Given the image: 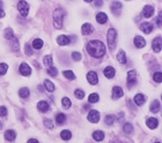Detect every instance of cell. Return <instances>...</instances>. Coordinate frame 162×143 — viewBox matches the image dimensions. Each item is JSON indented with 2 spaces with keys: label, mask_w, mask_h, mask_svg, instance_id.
<instances>
[{
  "label": "cell",
  "mask_w": 162,
  "mask_h": 143,
  "mask_svg": "<svg viewBox=\"0 0 162 143\" xmlns=\"http://www.w3.org/2000/svg\"><path fill=\"white\" fill-rule=\"evenodd\" d=\"M27 143H39V142L37 141L36 139H30V140H28V142Z\"/></svg>",
  "instance_id": "49"
},
{
  "label": "cell",
  "mask_w": 162,
  "mask_h": 143,
  "mask_svg": "<svg viewBox=\"0 0 162 143\" xmlns=\"http://www.w3.org/2000/svg\"><path fill=\"white\" fill-rule=\"evenodd\" d=\"M115 117L112 115V114H109V115H107L105 117V119H104V121H105V124L108 125V126H112L114 125V122H115Z\"/></svg>",
  "instance_id": "37"
},
{
  "label": "cell",
  "mask_w": 162,
  "mask_h": 143,
  "mask_svg": "<svg viewBox=\"0 0 162 143\" xmlns=\"http://www.w3.org/2000/svg\"><path fill=\"white\" fill-rule=\"evenodd\" d=\"M57 43L61 46L67 45V44H71V38L67 37L66 35H60V36L57 37Z\"/></svg>",
  "instance_id": "17"
},
{
  "label": "cell",
  "mask_w": 162,
  "mask_h": 143,
  "mask_svg": "<svg viewBox=\"0 0 162 143\" xmlns=\"http://www.w3.org/2000/svg\"><path fill=\"white\" fill-rule=\"evenodd\" d=\"M152 49L155 53H160L161 52V49H162V39L160 36L155 37L152 42Z\"/></svg>",
  "instance_id": "6"
},
{
  "label": "cell",
  "mask_w": 162,
  "mask_h": 143,
  "mask_svg": "<svg viewBox=\"0 0 162 143\" xmlns=\"http://www.w3.org/2000/svg\"><path fill=\"white\" fill-rule=\"evenodd\" d=\"M43 124H44V126L48 129H52L53 128V122L51 121V119H44L43 120Z\"/></svg>",
  "instance_id": "43"
},
{
  "label": "cell",
  "mask_w": 162,
  "mask_h": 143,
  "mask_svg": "<svg viewBox=\"0 0 162 143\" xmlns=\"http://www.w3.org/2000/svg\"><path fill=\"white\" fill-rule=\"evenodd\" d=\"M122 8H123V5H122L119 1H114L110 6V9H111V12H112V14H115V15H117V16L120 15Z\"/></svg>",
  "instance_id": "8"
},
{
  "label": "cell",
  "mask_w": 162,
  "mask_h": 143,
  "mask_svg": "<svg viewBox=\"0 0 162 143\" xmlns=\"http://www.w3.org/2000/svg\"><path fill=\"white\" fill-rule=\"evenodd\" d=\"M96 21L100 24H104L108 21V15L105 13H103V12H100V13L96 14Z\"/></svg>",
  "instance_id": "22"
},
{
  "label": "cell",
  "mask_w": 162,
  "mask_h": 143,
  "mask_svg": "<svg viewBox=\"0 0 162 143\" xmlns=\"http://www.w3.org/2000/svg\"><path fill=\"white\" fill-rule=\"evenodd\" d=\"M65 121H66V115L64 113H58L56 115V122H57V125H63V124H65Z\"/></svg>",
  "instance_id": "28"
},
{
  "label": "cell",
  "mask_w": 162,
  "mask_h": 143,
  "mask_svg": "<svg viewBox=\"0 0 162 143\" xmlns=\"http://www.w3.org/2000/svg\"><path fill=\"white\" fill-rule=\"evenodd\" d=\"M43 62L46 67H52V64H53V59H52L51 54H48L43 58Z\"/></svg>",
  "instance_id": "32"
},
{
  "label": "cell",
  "mask_w": 162,
  "mask_h": 143,
  "mask_svg": "<svg viewBox=\"0 0 162 143\" xmlns=\"http://www.w3.org/2000/svg\"><path fill=\"white\" fill-rule=\"evenodd\" d=\"M63 74H64V76L66 77L67 80H71V81L75 80V75H74V73L72 70H64Z\"/></svg>",
  "instance_id": "35"
},
{
  "label": "cell",
  "mask_w": 162,
  "mask_h": 143,
  "mask_svg": "<svg viewBox=\"0 0 162 143\" xmlns=\"http://www.w3.org/2000/svg\"><path fill=\"white\" fill-rule=\"evenodd\" d=\"M156 24L159 25V27H161L162 25V12L159 13V15L156 17Z\"/></svg>",
  "instance_id": "46"
},
{
  "label": "cell",
  "mask_w": 162,
  "mask_h": 143,
  "mask_svg": "<svg viewBox=\"0 0 162 143\" xmlns=\"http://www.w3.org/2000/svg\"><path fill=\"white\" fill-rule=\"evenodd\" d=\"M37 109H38V111L42 113H45L49 111V109H50V106L49 104L45 102V100H39L38 103H37Z\"/></svg>",
  "instance_id": "16"
},
{
  "label": "cell",
  "mask_w": 162,
  "mask_h": 143,
  "mask_svg": "<svg viewBox=\"0 0 162 143\" xmlns=\"http://www.w3.org/2000/svg\"><path fill=\"white\" fill-rule=\"evenodd\" d=\"M7 107L6 106H0V117H6L7 115Z\"/></svg>",
  "instance_id": "45"
},
{
  "label": "cell",
  "mask_w": 162,
  "mask_h": 143,
  "mask_svg": "<svg viewBox=\"0 0 162 143\" xmlns=\"http://www.w3.org/2000/svg\"><path fill=\"white\" fill-rule=\"evenodd\" d=\"M4 136H5V139H6L7 141H9V142H13L15 139H16V132H15V130H13V129H8V130H6V132H5Z\"/></svg>",
  "instance_id": "19"
},
{
  "label": "cell",
  "mask_w": 162,
  "mask_h": 143,
  "mask_svg": "<svg viewBox=\"0 0 162 143\" xmlns=\"http://www.w3.org/2000/svg\"><path fill=\"white\" fill-rule=\"evenodd\" d=\"M133 43H134L136 47H138V49H142V47H145V45H146V40L144 39V37H141V36H136L134 39H133Z\"/></svg>",
  "instance_id": "13"
},
{
  "label": "cell",
  "mask_w": 162,
  "mask_h": 143,
  "mask_svg": "<svg viewBox=\"0 0 162 143\" xmlns=\"http://www.w3.org/2000/svg\"><path fill=\"white\" fill-rule=\"evenodd\" d=\"M2 7V1H1V0H0V8Z\"/></svg>",
  "instance_id": "54"
},
{
  "label": "cell",
  "mask_w": 162,
  "mask_h": 143,
  "mask_svg": "<svg viewBox=\"0 0 162 143\" xmlns=\"http://www.w3.org/2000/svg\"><path fill=\"white\" fill-rule=\"evenodd\" d=\"M7 69H8V65H7V64H4V62H1V64H0V76L5 75V74L7 73Z\"/></svg>",
  "instance_id": "39"
},
{
  "label": "cell",
  "mask_w": 162,
  "mask_h": 143,
  "mask_svg": "<svg viewBox=\"0 0 162 143\" xmlns=\"http://www.w3.org/2000/svg\"><path fill=\"white\" fill-rule=\"evenodd\" d=\"M1 128H2V122L0 121V129H1Z\"/></svg>",
  "instance_id": "55"
},
{
  "label": "cell",
  "mask_w": 162,
  "mask_h": 143,
  "mask_svg": "<svg viewBox=\"0 0 162 143\" xmlns=\"http://www.w3.org/2000/svg\"><path fill=\"white\" fill-rule=\"evenodd\" d=\"M139 29L144 34H146V35H148V34H151L152 31H153V29H154V27H153V24L152 23H149V22H144V23H141L139 25Z\"/></svg>",
  "instance_id": "11"
},
{
  "label": "cell",
  "mask_w": 162,
  "mask_h": 143,
  "mask_svg": "<svg viewBox=\"0 0 162 143\" xmlns=\"http://www.w3.org/2000/svg\"><path fill=\"white\" fill-rule=\"evenodd\" d=\"M146 126L149 129H155V128L159 126V120L156 118H148L146 120Z\"/></svg>",
  "instance_id": "21"
},
{
  "label": "cell",
  "mask_w": 162,
  "mask_h": 143,
  "mask_svg": "<svg viewBox=\"0 0 162 143\" xmlns=\"http://www.w3.org/2000/svg\"><path fill=\"white\" fill-rule=\"evenodd\" d=\"M86 50H87V52L89 53L90 57H93V58H102L104 55V53H105V45L101 40L94 39V40H90V42L87 43Z\"/></svg>",
  "instance_id": "1"
},
{
  "label": "cell",
  "mask_w": 162,
  "mask_h": 143,
  "mask_svg": "<svg viewBox=\"0 0 162 143\" xmlns=\"http://www.w3.org/2000/svg\"><path fill=\"white\" fill-rule=\"evenodd\" d=\"M71 137H72V133L70 132V130H61L60 132V139L61 140H64V141H68V140H71Z\"/></svg>",
  "instance_id": "26"
},
{
  "label": "cell",
  "mask_w": 162,
  "mask_h": 143,
  "mask_svg": "<svg viewBox=\"0 0 162 143\" xmlns=\"http://www.w3.org/2000/svg\"><path fill=\"white\" fill-rule=\"evenodd\" d=\"M72 59H73L74 61H80L81 59H82V55H81L80 52L74 51V52H72Z\"/></svg>",
  "instance_id": "42"
},
{
  "label": "cell",
  "mask_w": 162,
  "mask_h": 143,
  "mask_svg": "<svg viewBox=\"0 0 162 143\" xmlns=\"http://www.w3.org/2000/svg\"><path fill=\"white\" fill-rule=\"evenodd\" d=\"M93 31H94V28H93V25H92L90 23H85V24L82 25V28H81V32H82V35H85V36L90 35Z\"/></svg>",
  "instance_id": "18"
},
{
  "label": "cell",
  "mask_w": 162,
  "mask_h": 143,
  "mask_svg": "<svg viewBox=\"0 0 162 143\" xmlns=\"http://www.w3.org/2000/svg\"><path fill=\"white\" fill-rule=\"evenodd\" d=\"M19 72H20V74L23 76H29L31 74V68L29 67V65L27 64V62H22L21 65H20V67H19Z\"/></svg>",
  "instance_id": "10"
},
{
  "label": "cell",
  "mask_w": 162,
  "mask_h": 143,
  "mask_svg": "<svg viewBox=\"0 0 162 143\" xmlns=\"http://www.w3.org/2000/svg\"><path fill=\"white\" fill-rule=\"evenodd\" d=\"M133 130H134V128H133L132 124L126 122V124L123 125V132H124L125 134H131V133H133Z\"/></svg>",
  "instance_id": "29"
},
{
  "label": "cell",
  "mask_w": 162,
  "mask_h": 143,
  "mask_svg": "<svg viewBox=\"0 0 162 143\" xmlns=\"http://www.w3.org/2000/svg\"><path fill=\"white\" fill-rule=\"evenodd\" d=\"M154 12H155L154 6H152V5H146V6H144L141 15L144 16V17H147L148 19V17H152V16H153Z\"/></svg>",
  "instance_id": "9"
},
{
  "label": "cell",
  "mask_w": 162,
  "mask_h": 143,
  "mask_svg": "<svg viewBox=\"0 0 162 143\" xmlns=\"http://www.w3.org/2000/svg\"><path fill=\"white\" fill-rule=\"evenodd\" d=\"M127 87L132 88L133 85L137 83V72L134 69H131L127 72Z\"/></svg>",
  "instance_id": "5"
},
{
  "label": "cell",
  "mask_w": 162,
  "mask_h": 143,
  "mask_svg": "<svg viewBox=\"0 0 162 143\" xmlns=\"http://www.w3.org/2000/svg\"><path fill=\"white\" fill-rule=\"evenodd\" d=\"M74 96L78 98V99H83L85 92H83V90H81V89H76V90L74 91Z\"/></svg>",
  "instance_id": "40"
},
{
  "label": "cell",
  "mask_w": 162,
  "mask_h": 143,
  "mask_svg": "<svg viewBox=\"0 0 162 143\" xmlns=\"http://www.w3.org/2000/svg\"><path fill=\"white\" fill-rule=\"evenodd\" d=\"M17 9H19L20 14L23 17H26V16L28 15V13H29V5H28V2L24 1V0H20L17 2Z\"/></svg>",
  "instance_id": "4"
},
{
  "label": "cell",
  "mask_w": 162,
  "mask_h": 143,
  "mask_svg": "<svg viewBox=\"0 0 162 143\" xmlns=\"http://www.w3.org/2000/svg\"><path fill=\"white\" fill-rule=\"evenodd\" d=\"M38 89H39V91H43V87L42 85H38Z\"/></svg>",
  "instance_id": "52"
},
{
  "label": "cell",
  "mask_w": 162,
  "mask_h": 143,
  "mask_svg": "<svg viewBox=\"0 0 162 143\" xmlns=\"http://www.w3.org/2000/svg\"><path fill=\"white\" fill-rule=\"evenodd\" d=\"M117 60L119 64H126V54L123 50H119V52L117 53Z\"/></svg>",
  "instance_id": "25"
},
{
  "label": "cell",
  "mask_w": 162,
  "mask_h": 143,
  "mask_svg": "<svg viewBox=\"0 0 162 143\" xmlns=\"http://www.w3.org/2000/svg\"><path fill=\"white\" fill-rule=\"evenodd\" d=\"M107 42H108V46L110 50H114L116 46V42H117V31L114 28H110L108 32H107Z\"/></svg>",
  "instance_id": "3"
},
{
  "label": "cell",
  "mask_w": 162,
  "mask_h": 143,
  "mask_svg": "<svg viewBox=\"0 0 162 143\" xmlns=\"http://www.w3.org/2000/svg\"><path fill=\"white\" fill-rule=\"evenodd\" d=\"M124 96V91L120 87H114L112 88V99H118V98Z\"/></svg>",
  "instance_id": "14"
},
{
  "label": "cell",
  "mask_w": 162,
  "mask_h": 143,
  "mask_svg": "<svg viewBox=\"0 0 162 143\" xmlns=\"http://www.w3.org/2000/svg\"><path fill=\"white\" fill-rule=\"evenodd\" d=\"M64 16H65V10L63 8H57L53 12V24L57 29L63 28V21H64Z\"/></svg>",
  "instance_id": "2"
},
{
  "label": "cell",
  "mask_w": 162,
  "mask_h": 143,
  "mask_svg": "<svg viewBox=\"0 0 162 143\" xmlns=\"http://www.w3.org/2000/svg\"><path fill=\"white\" fill-rule=\"evenodd\" d=\"M133 100H134V103H136L138 106H142L145 103H146V97H145L142 94H138V95L134 96Z\"/></svg>",
  "instance_id": "20"
},
{
  "label": "cell",
  "mask_w": 162,
  "mask_h": 143,
  "mask_svg": "<svg viewBox=\"0 0 162 143\" xmlns=\"http://www.w3.org/2000/svg\"><path fill=\"white\" fill-rule=\"evenodd\" d=\"M19 95H20V97L21 98H28L30 96V90L27 88V87L21 88V89L19 90Z\"/></svg>",
  "instance_id": "30"
},
{
  "label": "cell",
  "mask_w": 162,
  "mask_h": 143,
  "mask_svg": "<svg viewBox=\"0 0 162 143\" xmlns=\"http://www.w3.org/2000/svg\"><path fill=\"white\" fill-rule=\"evenodd\" d=\"M83 1H85V2H92L93 0H83Z\"/></svg>",
  "instance_id": "53"
},
{
  "label": "cell",
  "mask_w": 162,
  "mask_h": 143,
  "mask_svg": "<svg viewBox=\"0 0 162 143\" xmlns=\"http://www.w3.org/2000/svg\"><path fill=\"white\" fill-rule=\"evenodd\" d=\"M160 109H161V106H160V102L157 100V99H155L152 102V104L149 106V110H151V112L153 113H157L160 111Z\"/></svg>",
  "instance_id": "23"
},
{
  "label": "cell",
  "mask_w": 162,
  "mask_h": 143,
  "mask_svg": "<svg viewBox=\"0 0 162 143\" xmlns=\"http://www.w3.org/2000/svg\"><path fill=\"white\" fill-rule=\"evenodd\" d=\"M94 4H95L96 7H102V5H103V0H94Z\"/></svg>",
  "instance_id": "48"
},
{
  "label": "cell",
  "mask_w": 162,
  "mask_h": 143,
  "mask_svg": "<svg viewBox=\"0 0 162 143\" xmlns=\"http://www.w3.org/2000/svg\"><path fill=\"white\" fill-rule=\"evenodd\" d=\"M24 50H26V54H27V55H31V54H33V51H31V47H30L29 44H26Z\"/></svg>",
  "instance_id": "47"
},
{
  "label": "cell",
  "mask_w": 162,
  "mask_h": 143,
  "mask_svg": "<svg viewBox=\"0 0 162 143\" xmlns=\"http://www.w3.org/2000/svg\"><path fill=\"white\" fill-rule=\"evenodd\" d=\"M155 143H160V142H155Z\"/></svg>",
  "instance_id": "56"
},
{
  "label": "cell",
  "mask_w": 162,
  "mask_h": 143,
  "mask_svg": "<svg viewBox=\"0 0 162 143\" xmlns=\"http://www.w3.org/2000/svg\"><path fill=\"white\" fill-rule=\"evenodd\" d=\"M104 133L102 130H95L94 133H93V139L97 141V142H101V141H103L104 140Z\"/></svg>",
  "instance_id": "24"
},
{
  "label": "cell",
  "mask_w": 162,
  "mask_h": 143,
  "mask_svg": "<svg viewBox=\"0 0 162 143\" xmlns=\"http://www.w3.org/2000/svg\"><path fill=\"white\" fill-rule=\"evenodd\" d=\"M100 100V96L97 95V94H90L89 95V97H88V102L89 103H97Z\"/></svg>",
  "instance_id": "36"
},
{
  "label": "cell",
  "mask_w": 162,
  "mask_h": 143,
  "mask_svg": "<svg viewBox=\"0 0 162 143\" xmlns=\"http://www.w3.org/2000/svg\"><path fill=\"white\" fill-rule=\"evenodd\" d=\"M103 74H104V76H105L107 79H112V77H115V75H116V70H115V68H114V67L108 66V67L104 68Z\"/></svg>",
  "instance_id": "15"
},
{
  "label": "cell",
  "mask_w": 162,
  "mask_h": 143,
  "mask_svg": "<svg viewBox=\"0 0 162 143\" xmlns=\"http://www.w3.org/2000/svg\"><path fill=\"white\" fill-rule=\"evenodd\" d=\"M4 37L6 38V39H13L14 38V31L12 28H7V29H5L4 31Z\"/></svg>",
  "instance_id": "31"
},
{
  "label": "cell",
  "mask_w": 162,
  "mask_h": 143,
  "mask_svg": "<svg viewBox=\"0 0 162 143\" xmlns=\"http://www.w3.org/2000/svg\"><path fill=\"white\" fill-rule=\"evenodd\" d=\"M5 15H6V14H5L4 9H2V8H0V19H1V17H4Z\"/></svg>",
  "instance_id": "50"
},
{
  "label": "cell",
  "mask_w": 162,
  "mask_h": 143,
  "mask_svg": "<svg viewBox=\"0 0 162 143\" xmlns=\"http://www.w3.org/2000/svg\"><path fill=\"white\" fill-rule=\"evenodd\" d=\"M43 44H44V42L42 39H39V38H36V39L33 40V47L36 49V50H41L43 47Z\"/></svg>",
  "instance_id": "27"
},
{
  "label": "cell",
  "mask_w": 162,
  "mask_h": 143,
  "mask_svg": "<svg viewBox=\"0 0 162 143\" xmlns=\"http://www.w3.org/2000/svg\"><path fill=\"white\" fill-rule=\"evenodd\" d=\"M87 80H88V82L90 83V84H97V82H98V76H97V74H96L95 72H88L87 73Z\"/></svg>",
  "instance_id": "12"
},
{
  "label": "cell",
  "mask_w": 162,
  "mask_h": 143,
  "mask_svg": "<svg viewBox=\"0 0 162 143\" xmlns=\"http://www.w3.org/2000/svg\"><path fill=\"white\" fill-rule=\"evenodd\" d=\"M153 80L156 83H161L162 82V73L161 72H155L153 74Z\"/></svg>",
  "instance_id": "38"
},
{
  "label": "cell",
  "mask_w": 162,
  "mask_h": 143,
  "mask_svg": "<svg viewBox=\"0 0 162 143\" xmlns=\"http://www.w3.org/2000/svg\"><path fill=\"white\" fill-rule=\"evenodd\" d=\"M44 85L46 88V90L49 92H53L55 91V84L50 81V80H44Z\"/></svg>",
  "instance_id": "34"
},
{
  "label": "cell",
  "mask_w": 162,
  "mask_h": 143,
  "mask_svg": "<svg viewBox=\"0 0 162 143\" xmlns=\"http://www.w3.org/2000/svg\"><path fill=\"white\" fill-rule=\"evenodd\" d=\"M61 105H63L64 109L68 110V109L72 106V102H71V99H70L68 97H64L63 99H61Z\"/></svg>",
  "instance_id": "33"
},
{
  "label": "cell",
  "mask_w": 162,
  "mask_h": 143,
  "mask_svg": "<svg viewBox=\"0 0 162 143\" xmlns=\"http://www.w3.org/2000/svg\"><path fill=\"white\" fill-rule=\"evenodd\" d=\"M83 109H85V110H89L90 107H89V105H85L83 106Z\"/></svg>",
  "instance_id": "51"
},
{
  "label": "cell",
  "mask_w": 162,
  "mask_h": 143,
  "mask_svg": "<svg viewBox=\"0 0 162 143\" xmlns=\"http://www.w3.org/2000/svg\"><path fill=\"white\" fill-rule=\"evenodd\" d=\"M46 72H48V74H49V75L53 76V77H55V76H57V74H58V69H57L56 67H49V69H48Z\"/></svg>",
  "instance_id": "41"
},
{
  "label": "cell",
  "mask_w": 162,
  "mask_h": 143,
  "mask_svg": "<svg viewBox=\"0 0 162 143\" xmlns=\"http://www.w3.org/2000/svg\"><path fill=\"white\" fill-rule=\"evenodd\" d=\"M88 121L92 124H97L100 121V112L96 110H90V112L88 113Z\"/></svg>",
  "instance_id": "7"
},
{
  "label": "cell",
  "mask_w": 162,
  "mask_h": 143,
  "mask_svg": "<svg viewBox=\"0 0 162 143\" xmlns=\"http://www.w3.org/2000/svg\"><path fill=\"white\" fill-rule=\"evenodd\" d=\"M12 49L14 51H19V40L16 38H13V43H12Z\"/></svg>",
  "instance_id": "44"
}]
</instances>
